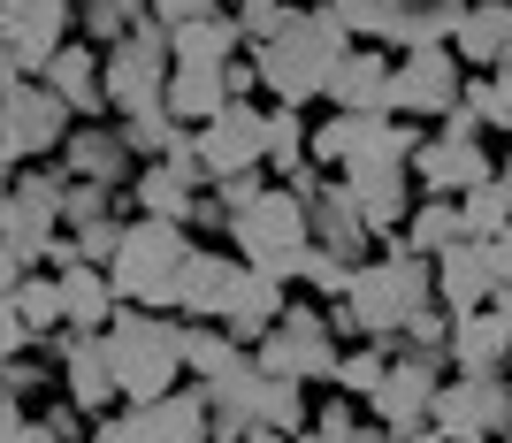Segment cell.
Here are the masks:
<instances>
[{"mask_svg":"<svg viewBox=\"0 0 512 443\" xmlns=\"http://www.w3.org/2000/svg\"><path fill=\"white\" fill-rule=\"evenodd\" d=\"M62 298H69V329H85V337H100L107 321L123 314V291H115V275L92 268V260L62 275Z\"/></svg>","mask_w":512,"mask_h":443,"instance_id":"30","label":"cell"},{"mask_svg":"<svg viewBox=\"0 0 512 443\" xmlns=\"http://www.w3.org/2000/svg\"><path fill=\"white\" fill-rule=\"evenodd\" d=\"M344 184H352V199H360V214H367V230L383 237V245L406 230L413 207H421L413 161H360V169H344Z\"/></svg>","mask_w":512,"mask_h":443,"instance_id":"16","label":"cell"},{"mask_svg":"<svg viewBox=\"0 0 512 443\" xmlns=\"http://www.w3.org/2000/svg\"><path fill=\"white\" fill-rule=\"evenodd\" d=\"M92 443H161V421H153V405H115L92 421Z\"/></svg>","mask_w":512,"mask_h":443,"instance_id":"42","label":"cell"},{"mask_svg":"<svg viewBox=\"0 0 512 443\" xmlns=\"http://www.w3.org/2000/svg\"><path fill=\"white\" fill-rule=\"evenodd\" d=\"M230 0H153V16L169 23V31H184V23H199V16H222Z\"/></svg>","mask_w":512,"mask_h":443,"instance_id":"44","label":"cell"},{"mask_svg":"<svg viewBox=\"0 0 512 443\" xmlns=\"http://www.w3.org/2000/svg\"><path fill=\"white\" fill-rule=\"evenodd\" d=\"M199 169H207V184L268 169V100H230L214 123H199Z\"/></svg>","mask_w":512,"mask_h":443,"instance_id":"13","label":"cell"},{"mask_svg":"<svg viewBox=\"0 0 512 443\" xmlns=\"http://www.w3.org/2000/svg\"><path fill=\"white\" fill-rule=\"evenodd\" d=\"M107 359L123 375V405H161L184 375V321L176 314H153V306H123V314L100 329Z\"/></svg>","mask_w":512,"mask_h":443,"instance_id":"2","label":"cell"},{"mask_svg":"<svg viewBox=\"0 0 512 443\" xmlns=\"http://www.w3.org/2000/svg\"><path fill=\"white\" fill-rule=\"evenodd\" d=\"M482 443H497V436H482Z\"/></svg>","mask_w":512,"mask_h":443,"instance_id":"51","label":"cell"},{"mask_svg":"<svg viewBox=\"0 0 512 443\" xmlns=\"http://www.w3.org/2000/svg\"><path fill=\"white\" fill-rule=\"evenodd\" d=\"M69 39H77V0H31L23 16H8V77H39Z\"/></svg>","mask_w":512,"mask_h":443,"instance_id":"19","label":"cell"},{"mask_svg":"<svg viewBox=\"0 0 512 443\" xmlns=\"http://www.w3.org/2000/svg\"><path fill=\"white\" fill-rule=\"evenodd\" d=\"M467 107H474V123H482V130L512 138V85H505V77H490V69H467Z\"/></svg>","mask_w":512,"mask_h":443,"instance_id":"40","label":"cell"},{"mask_svg":"<svg viewBox=\"0 0 512 443\" xmlns=\"http://www.w3.org/2000/svg\"><path fill=\"white\" fill-rule=\"evenodd\" d=\"M39 85H46V92H62L77 123H100V115H115V107H107V46H92V39H69L62 54L39 69Z\"/></svg>","mask_w":512,"mask_h":443,"instance_id":"20","label":"cell"},{"mask_svg":"<svg viewBox=\"0 0 512 443\" xmlns=\"http://www.w3.org/2000/svg\"><path fill=\"white\" fill-rule=\"evenodd\" d=\"M505 291V275H497V253L482 237H459L444 260H436V298H444L451 314H474V306H497Z\"/></svg>","mask_w":512,"mask_h":443,"instance_id":"23","label":"cell"},{"mask_svg":"<svg viewBox=\"0 0 512 443\" xmlns=\"http://www.w3.org/2000/svg\"><path fill=\"white\" fill-rule=\"evenodd\" d=\"M237 54H245V23L222 8V16H199V23H184L176 31V62L184 69H230Z\"/></svg>","mask_w":512,"mask_h":443,"instance_id":"29","label":"cell"},{"mask_svg":"<svg viewBox=\"0 0 512 443\" xmlns=\"http://www.w3.org/2000/svg\"><path fill=\"white\" fill-rule=\"evenodd\" d=\"M146 23H153V0H85V8H77V39L123 46L130 31H146Z\"/></svg>","mask_w":512,"mask_h":443,"instance_id":"37","label":"cell"},{"mask_svg":"<svg viewBox=\"0 0 512 443\" xmlns=\"http://www.w3.org/2000/svg\"><path fill=\"white\" fill-rule=\"evenodd\" d=\"M459 100H467V62H459V46H413V54H398L390 115H406V123H444Z\"/></svg>","mask_w":512,"mask_h":443,"instance_id":"10","label":"cell"},{"mask_svg":"<svg viewBox=\"0 0 512 443\" xmlns=\"http://www.w3.org/2000/svg\"><path fill=\"white\" fill-rule=\"evenodd\" d=\"M260 375H291V382H314V390H337V367H344V337L321 298H291V314L253 344Z\"/></svg>","mask_w":512,"mask_h":443,"instance_id":"6","label":"cell"},{"mask_svg":"<svg viewBox=\"0 0 512 443\" xmlns=\"http://www.w3.org/2000/svg\"><path fill=\"white\" fill-rule=\"evenodd\" d=\"M237 92H230V69H184L176 62V77H169V107H176V123H214L222 107H230Z\"/></svg>","mask_w":512,"mask_h":443,"instance_id":"32","label":"cell"},{"mask_svg":"<svg viewBox=\"0 0 512 443\" xmlns=\"http://www.w3.org/2000/svg\"><path fill=\"white\" fill-rule=\"evenodd\" d=\"M77 8H85V0H77Z\"/></svg>","mask_w":512,"mask_h":443,"instance_id":"52","label":"cell"},{"mask_svg":"<svg viewBox=\"0 0 512 443\" xmlns=\"http://www.w3.org/2000/svg\"><path fill=\"white\" fill-rule=\"evenodd\" d=\"M192 245H199V237L184 230V222H146V214H130L123 253L107 260V275H115L123 306H153V314H176V275H184Z\"/></svg>","mask_w":512,"mask_h":443,"instance_id":"4","label":"cell"},{"mask_svg":"<svg viewBox=\"0 0 512 443\" xmlns=\"http://www.w3.org/2000/svg\"><path fill=\"white\" fill-rule=\"evenodd\" d=\"M199 191H207V169H199V130H192V146H184V153L138 169V184H130V214H146V222H184V230H192Z\"/></svg>","mask_w":512,"mask_h":443,"instance_id":"14","label":"cell"},{"mask_svg":"<svg viewBox=\"0 0 512 443\" xmlns=\"http://www.w3.org/2000/svg\"><path fill=\"white\" fill-rule=\"evenodd\" d=\"M497 161H490V130L474 123V107L459 100L444 123H428V138L413 146V184L421 191H444V199H467L474 184H490Z\"/></svg>","mask_w":512,"mask_h":443,"instance_id":"7","label":"cell"},{"mask_svg":"<svg viewBox=\"0 0 512 443\" xmlns=\"http://www.w3.org/2000/svg\"><path fill=\"white\" fill-rule=\"evenodd\" d=\"M237 275H245L237 253H222V245H192V260H184V275H176V321H222V314H230Z\"/></svg>","mask_w":512,"mask_h":443,"instance_id":"21","label":"cell"},{"mask_svg":"<svg viewBox=\"0 0 512 443\" xmlns=\"http://www.w3.org/2000/svg\"><path fill=\"white\" fill-rule=\"evenodd\" d=\"M115 123H123V138H130L138 161H169V153L192 146V123H176L169 100H161V107H138V115H115Z\"/></svg>","mask_w":512,"mask_h":443,"instance_id":"35","label":"cell"},{"mask_svg":"<svg viewBox=\"0 0 512 443\" xmlns=\"http://www.w3.org/2000/svg\"><path fill=\"white\" fill-rule=\"evenodd\" d=\"M497 443H512V428H505V436H497Z\"/></svg>","mask_w":512,"mask_h":443,"instance_id":"50","label":"cell"},{"mask_svg":"<svg viewBox=\"0 0 512 443\" xmlns=\"http://www.w3.org/2000/svg\"><path fill=\"white\" fill-rule=\"evenodd\" d=\"M253 443H299V436H276V428H253Z\"/></svg>","mask_w":512,"mask_h":443,"instance_id":"47","label":"cell"},{"mask_svg":"<svg viewBox=\"0 0 512 443\" xmlns=\"http://www.w3.org/2000/svg\"><path fill=\"white\" fill-rule=\"evenodd\" d=\"M306 214H314V245L321 253H344L352 268H367V260L383 253V237L367 230V214H360V199H352L344 176H321V184L306 191Z\"/></svg>","mask_w":512,"mask_h":443,"instance_id":"15","label":"cell"},{"mask_svg":"<svg viewBox=\"0 0 512 443\" xmlns=\"http://www.w3.org/2000/svg\"><path fill=\"white\" fill-rule=\"evenodd\" d=\"M421 306H436V260L406 253V245L390 237L383 253L352 275V314H360L367 337H398Z\"/></svg>","mask_w":512,"mask_h":443,"instance_id":"5","label":"cell"},{"mask_svg":"<svg viewBox=\"0 0 512 443\" xmlns=\"http://www.w3.org/2000/svg\"><path fill=\"white\" fill-rule=\"evenodd\" d=\"M237 8H260V0H230V16H237Z\"/></svg>","mask_w":512,"mask_h":443,"instance_id":"48","label":"cell"},{"mask_svg":"<svg viewBox=\"0 0 512 443\" xmlns=\"http://www.w3.org/2000/svg\"><path fill=\"white\" fill-rule=\"evenodd\" d=\"M398 8H428V0H398Z\"/></svg>","mask_w":512,"mask_h":443,"instance_id":"49","label":"cell"},{"mask_svg":"<svg viewBox=\"0 0 512 443\" xmlns=\"http://www.w3.org/2000/svg\"><path fill=\"white\" fill-rule=\"evenodd\" d=\"M62 169L77 176V184H115V191H130L146 161L130 153L123 123H115V115H100V123H77V130H69V146H62Z\"/></svg>","mask_w":512,"mask_h":443,"instance_id":"17","label":"cell"},{"mask_svg":"<svg viewBox=\"0 0 512 443\" xmlns=\"http://www.w3.org/2000/svg\"><path fill=\"white\" fill-rule=\"evenodd\" d=\"M16 443H69V436H54V428H46V421H31V428H23V436Z\"/></svg>","mask_w":512,"mask_h":443,"instance_id":"46","label":"cell"},{"mask_svg":"<svg viewBox=\"0 0 512 443\" xmlns=\"http://www.w3.org/2000/svg\"><path fill=\"white\" fill-rule=\"evenodd\" d=\"M176 77V31L161 16L146 31H130L123 46H107V107L115 115H138V107H161Z\"/></svg>","mask_w":512,"mask_h":443,"instance_id":"8","label":"cell"},{"mask_svg":"<svg viewBox=\"0 0 512 443\" xmlns=\"http://www.w3.org/2000/svg\"><path fill=\"white\" fill-rule=\"evenodd\" d=\"M390 77H398V54L360 39L337 62V77H329V107H344V115H390Z\"/></svg>","mask_w":512,"mask_h":443,"instance_id":"22","label":"cell"},{"mask_svg":"<svg viewBox=\"0 0 512 443\" xmlns=\"http://www.w3.org/2000/svg\"><path fill=\"white\" fill-rule=\"evenodd\" d=\"M153 421H161V443H214V398H207V382H176L169 398L153 405Z\"/></svg>","mask_w":512,"mask_h":443,"instance_id":"33","label":"cell"},{"mask_svg":"<svg viewBox=\"0 0 512 443\" xmlns=\"http://www.w3.org/2000/svg\"><path fill=\"white\" fill-rule=\"evenodd\" d=\"M314 169V123H306V107H276L268 100V176H306Z\"/></svg>","mask_w":512,"mask_h":443,"instance_id":"31","label":"cell"},{"mask_svg":"<svg viewBox=\"0 0 512 443\" xmlns=\"http://www.w3.org/2000/svg\"><path fill=\"white\" fill-rule=\"evenodd\" d=\"M0 298H8V306H16V314L31 321V329H39V344L54 337V329H69V298H62V275H54V268L23 275L16 291H0Z\"/></svg>","mask_w":512,"mask_h":443,"instance_id":"36","label":"cell"},{"mask_svg":"<svg viewBox=\"0 0 512 443\" xmlns=\"http://www.w3.org/2000/svg\"><path fill=\"white\" fill-rule=\"evenodd\" d=\"M85 443H92V436H85Z\"/></svg>","mask_w":512,"mask_h":443,"instance_id":"53","label":"cell"},{"mask_svg":"<svg viewBox=\"0 0 512 443\" xmlns=\"http://www.w3.org/2000/svg\"><path fill=\"white\" fill-rule=\"evenodd\" d=\"M8 130H0V146H8V169H31V161H62L69 130H77V115H69L62 92H46L39 77H8Z\"/></svg>","mask_w":512,"mask_h":443,"instance_id":"9","label":"cell"},{"mask_svg":"<svg viewBox=\"0 0 512 443\" xmlns=\"http://www.w3.org/2000/svg\"><path fill=\"white\" fill-rule=\"evenodd\" d=\"M344 23H352V39H375L383 31V16H390V0H329Z\"/></svg>","mask_w":512,"mask_h":443,"instance_id":"43","label":"cell"},{"mask_svg":"<svg viewBox=\"0 0 512 443\" xmlns=\"http://www.w3.org/2000/svg\"><path fill=\"white\" fill-rule=\"evenodd\" d=\"M505 382H512V375H505Z\"/></svg>","mask_w":512,"mask_h":443,"instance_id":"54","label":"cell"},{"mask_svg":"<svg viewBox=\"0 0 512 443\" xmlns=\"http://www.w3.org/2000/svg\"><path fill=\"white\" fill-rule=\"evenodd\" d=\"M459 62L467 69H505L512 62V0H467V23H459Z\"/></svg>","mask_w":512,"mask_h":443,"instance_id":"26","label":"cell"},{"mask_svg":"<svg viewBox=\"0 0 512 443\" xmlns=\"http://www.w3.org/2000/svg\"><path fill=\"white\" fill-rule=\"evenodd\" d=\"M39 352L62 367V398H69V405H85L92 421L123 405V375H115V359H107V337H85V329H54Z\"/></svg>","mask_w":512,"mask_h":443,"instance_id":"12","label":"cell"},{"mask_svg":"<svg viewBox=\"0 0 512 443\" xmlns=\"http://www.w3.org/2000/svg\"><path fill=\"white\" fill-rule=\"evenodd\" d=\"M352 275H360V268H352L344 253H321V245H314V253H306V268H299V283H306V298L337 306V298H352Z\"/></svg>","mask_w":512,"mask_h":443,"instance_id":"41","label":"cell"},{"mask_svg":"<svg viewBox=\"0 0 512 443\" xmlns=\"http://www.w3.org/2000/svg\"><path fill=\"white\" fill-rule=\"evenodd\" d=\"M436 436L444 443H482V436H505L512 428V382L505 375H444L436 390Z\"/></svg>","mask_w":512,"mask_h":443,"instance_id":"11","label":"cell"},{"mask_svg":"<svg viewBox=\"0 0 512 443\" xmlns=\"http://www.w3.org/2000/svg\"><path fill=\"white\" fill-rule=\"evenodd\" d=\"M253 359V344L237 337L230 321H184V375L192 382H222Z\"/></svg>","mask_w":512,"mask_h":443,"instance_id":"27","label":"cell"},{"mask_svg":"<svg viewBox=\"0 0 512 443\" xmlns=\"http://www.w3.org/2000/svg\"><path fill=\"white\" fill-rule=\"evenodd\" d=\"M306 390H314V382L260 375V382H253V413H260V428H276V436H306V428H314V405H306Z\"/></svg>","mask_w":512,"mask_h":443,"instance_id":"34","label":"cell"},{"mask_svg":"<svg viewBox=\"0 0 512 443\" xmlns=\"http://www.w3.org/2000/svg\"><path fill=\"white\" fill-rule=\"evenodd\" d=\"M283 314H291V283H283V275L245 268V275H237V291H230V314H222V321H230L245 344H260Z\"/></svg>","mask_w":512,"mask_h":443,"instance_id":"25","label":"cell"},{"mask_svg":"<svg viewBox=\"0 0 512 443\" xmlns=\"http://www.w3.org/2000/svg\"><path fill=\"white\" fill-rule=\"evenodd\" d=\"M467 237V214H459V199H444V191H421V207H413V222L398 230V245L421 260H444L451 245Z\"/></svg>","mask_w":512,"mask_h":443,"instance_id":"28","label":"cell"},{"mask_svg":"<svg viewBox=\"0 0 512 443\" xmlns=\"http://www.w3.org/2000/svg\"><path fill=\"white\" fill-rule=\"evenodd\" d=\"M451 375H512V321L497 306L451 321Z\"/></svg>","mask_w":512,"mask_h":443,"instance_id":"24","label":"cell"},{"mask_svg":"<svg viewBox=\"0 0 512 443\" xmlns=\"http://www.w3.org/2000/svg\"><path fill=\"white\" fill-rule=\"evenodd\" d=\"M490 253H497V275H505V283H512V230H505V237H497Z\"/></svg>","mask_w":512,"mask_h":443,"instance_id":"45","label":"cell"},{"mask_svg":"<svg viewBox=\"0 0 512 443\" xmlns=\"http://www.w3.org/2000/svg\"><path fill=\"white\" fill-rule=\"evenodd\" d=\"M398 367V337H367V344H344V367H337V390H352V398H375L383 390V375Z\"/></svg>","mask_w":512,"mask_h":443,"instance_id":"38","label":"cell"},{"mask_svg":"<svg viewBox=\"0 0 512 443\" xmlns=\"http://www.w3.org/2000/svg\"><path fill=\"white\" fill-rule=\"evenodd\" d=\"M444 359H413V352H398V367L383 375V390L367 398V413L375 421H390V428H428L436 421V390H444Z\"/></svg>","mask_w":512,"mask_h":443,"instance_id":"18","label":"cell"},{"mask_svg":"<svg viewBox=\"0 0 512 443\" xmlns=\"http://www.w3.org/2000/svg\"><path fill=\"white\" fill-rule=\"evenodd\" d=\"M230 253L260 275H283L299 283L306 253H314V214H306V191L299 184H268L253 207L230 222Z\"/></svg>","mask_w":512,"mask_h":443,"instance_id":"3","label":"cell"},{"mask_svg":"<svg viewBox=\"0 0 512 443\" xmlns=\"http://www.w3.org/2000/svg\"><path fill=\"white\" fill-rule=\"evenodd\" d=\"M352 23L329 8V0H314V8H291V23H283L268 46H253V69H260V92L276 107H306V100H329V77H337V62L352 54Z\"/></svg>","mask_w":512,"mask_h":443,"instance_id":"1","label":"cell"},{"mask_svg":"<svg viewBox=\"0 0 512 443\" xmlns=\"http://www.w3.org/2000/svg\"><path fill=\"white\" fill-rule=\"evenodd\" d=\"M459 214H467V237L497 245V237L512 230V184H505V176H490V184H474L467 199H459Z\"/></svg>","mask_w":512,"mask_h":443,"instance_id":"39","label":"cell"}]
</instances>
